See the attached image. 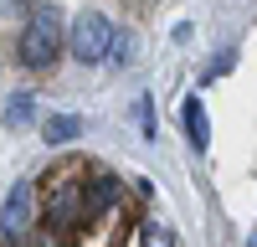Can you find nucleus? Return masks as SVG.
Masks as SVG:
<instances>
[{
    "instance_id": "obj_4",
    "label": "nucleus",
    "mask_w": 257,
    "mask_h": 247,
    "mask_svg": "<svg viewBox=\"0 0 257 247\" xmlns=\"http://www.w3.org/2000/svg\"><path fill=\"white\" fill-rule=\"evenodd\" d=\"M180 118H185V134H190V144H196V150H206V144H211V124H206V108H201V98H185Z\"/></svg>"
},
{
    "instance_id": "obj_11",
    "label": "nucleus",
    "mask_w": 257,
    "mask_h": 247,
    "mask_svg": "<svg viewBox=\"0 0 257 247\" xmlns=\"http://www.w3.org/2000/svg\"><path fill=\"white\" fill-rule=\"evenodd\" d=\"M247 247H257V232H252V242H247Z\"/></svg>"
},
{
    "instance_id": "obj_10",
    "label": "nucleus",
    "mask_w": 257,
    "mask_h": 247,
    "mask_svg": "<svg viewBox=\"0 0 257 247\" xmlns=\"http://www.w3.org/2000/svg\"><path fill=\"white\" fill-rule=\"evenodd\" d=\"M11 6H31V0H11Z\"/></svg>"
},
{
    "instance_id": "obj_8",
    "label": "nucleus",
    "mask_w": 257,
    "mask_h": 247,
    "mask_svg": "<svg viewBox=\"0 0 257 247\" xmlns=\"http://www.w3.org/2000/svg\"><path fill=\"white\" fill-rule=\"evenodd\" d=\"M128 57H134V36H128V31H113V47H108V62H113V67H128Z\"/></svg>"
},
{
    "instance_id": "obj_5",
    "label": "nucleus",
    "mask_w": 257,
    "mask_h": 247,
    "mask_svg": "<svg viewBox=\"0 0 257 247\" xmlns=\"http://www.w3.org/2000/svg\"><path fill=\"white\" fill-rule=\"evenodd\" d=\"M77 134H82V118L77 113H52L47 124H41V139H47V144H67Z\"/></svg>"
},
{
    "instance_id": "obj_1",
    "label": "nucleus",
    "mask_w": 257,
    "mask_h": 247,
    "mask_svg": "<svg viewBox=\"0 0 257 247\" xmlns=\"http://www.w3.org/2000/svg\"><path fill=\"white\" fill-rule=\"evenodd\" d=\"M62 11L52 6V0H41V6L31 11V21H26V31H21V47H16V57H21V67H31V72H41V67H52L57 62V52H62Z\"/></svg>"
},
{
    "instance_id": "obj_2",
    "label": "nucleus",
    "mask_w": 257,
    "mask_h": 247,
    "mask_svg": "<svg viewBox=\"0 0 257 247\" xmlns=\"http://www.w3.org/2000/svg\"><path fill=\"white\" fill-rule=\"evenodd\" d=\"M108 47H113V21L103 16V11H82L72 21V36H67V52L77 62H108Z\"/></svg>"
},
{
    "instance_id": "obj_9",
    "label": "nucleus",
    "mask_w": 257,
    "mask_h": 247,
    "mask_svg": "<svg viewBox=\"0 0 257 247\" xmlns=\"http://www.w3.org/2000/svg\"><path fill=\"white\" fill-rule=\"evenodd\" d=\"M139 247H175V232H165V226H144Z\"/></svg>"
},
{
    "instance_id": "obj_7",
    "label": "nucleus",
    "mask_w": 257,
    "mask_h": 247,
    "mask_svg": "<svg viewBox=\"0 0 257 247\" xmlns=\"http://www.w3.org/2000/svg\"><path fill=\"white\" fill-rule=\"evenodd\" d=\"M26 118H31V93H16V98L6 103V124H11V129H21Z\"/></svg>"
},
{
    "instance_id": "obj_3",
    "label": "nucleus",
    "mask_w": 257,
    "mask_h": 247,
    "mask_svg": "<svg viewBox=\"0 0 257 247\" xmlns=\"http://www.w3.org/2000/svg\"><path fill=\"white\" fill-rule=\"evenodd\" d=\"M26 221H31V180H21L6 201V211H0V226H6V237H21Z\"/></svg>"
},
{
    "instance_id": "obj_6",
    "label": "nucleus",
    "mask_w": 257,
    "mask_h": 247,
    "mask_svg": "<svg viewBox=\"0 0 257 247\" xmlns=\"http://www.w3.org/2000/svg\"><path fill=\"white\" fill-rule=\"evenodd\" d=\"M134 118H139V134H144V139H155V134H160V124H155V103H149V93H139V98H134Z\"/></svg>"
}]
</instances>
